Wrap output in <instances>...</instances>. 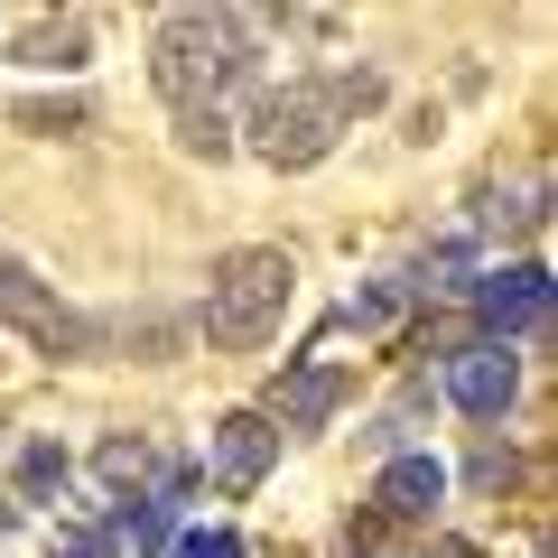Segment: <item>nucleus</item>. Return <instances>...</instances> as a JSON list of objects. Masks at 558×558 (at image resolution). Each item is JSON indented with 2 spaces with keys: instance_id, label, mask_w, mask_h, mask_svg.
Here are the masks:
<instances>
[{
  "instance_id": "18",
  "label": "nucleus",
  "mask_w": 558,
  "mask_h": 558,
  "mask_svg": "<svg viewBox=\"0 0 558 558\" xmlns=\"http://www.w3.org/2000/svg\"><path fill=\"white\" fill-rule=\"evenodd\" d=\"M47 558H112V531H57Z\"/></svg>"
},
{
  "instance_id": "15",
  "label": "nucleus",
  "mask_w": 558,
  "mask_h": 558,
  "mask_svg": "<svg viewBox=\"0 0 558 558\" xmlns=\"http://www.w3.org/2000/svg\"><path fill=\"white\" fill-rule=\"evenodd\" d=\"M400 299H410L400 279H381V289H363V299H354V326H391V317H400Z\"/></svg>"
},
{
  "instance_id": "5",
  "label": "nucleus",
  "mask_w": 558,
  "mask_h": 558,
  "mask_svg": "<svg viewBox=\"0 0 558 558\" xmlns=\"http://www.w3.org/2000/svg\"><path fill=\"white\" fill-rule=\"evenodd\" d=\"M475 307H484V326H494V344L531 336V326L549 317V270H539V260H512V270H475Z\"/></svg>"
},
{
  "instance_id": "17",
  "label": "nucleus",
  "mask_w": 558,
  "mask_h": 558,
  "mask_svg": "<svg viewBox=\"0 0 558 558\" xmlns=\"http://www.w3.org/2000/svg\"><path fill=\"white\" fill-rule=\"evenodd\" d=\"M168 558H242V539L233 531H186V539H168Z\"/></svg>"
},
{
  "instance_id": "4",
  "label": "nucleus",
  "mask_w": 558,
  "mask_h": 558,
  "mask_svg": "<svg viewBox=\"0 0 558 558\" xmlns=\"http://www.w3.org/2000/svg\"><path fill=\"white\" fill-rule=\"evenodd\" d=\"M0 317L20 326L28 344H47V354H94L102 344V326L75 317L57 289H38V270H20V260H0Z\"/></svg>"
},
{
  "instance_id": "12",
  "label": "nucleus",
  "mask_w": 558,
  "mask_h": 558,
  "mask_svg": "<svg viewBox=\"0 0 558 558\" xmlns=\"http://www.w3.org/2000/svg\"><path fill=\"white\" fill-rule=\"evenodd\" d=\"M28 65H84V20H57L28 38Z\"/></svg>"
},
{
  "instance_id": "3",
  "label": "nucleus",
  "mask_w": 558,
  "mask_h": 558,
  "mask_svg": "<svg viewBox=\"0 0 558 558\" xmlns=\"http://www.w3.org/2000/svg\"><path fill=\"white\" fill-rule=\"evenodd\" d=\"M289 289H299L289 252H223L215 279H205V336H215V344H260V336H279Z\"/></svg>"
},
{
  "instance_id": "1",
  "label": "nucleus",
  "mask_w": 558,
  "mask_h": 558,
  "mask_svg": "<svg viewBox=\"0 0 558 558\" xmlns=\"http://www.w3.org/2000/svg\"><path fill=\"white\" fill-rule=\"evenodd\" d=\"M252 38L260 20H242V10H168L159 38H149V75L178 112H215L223 84L252 75Z\"/></svg>"
},
{
  "instance_id": "8",
  "label": "nucleus",
  "mask_w": 558,
  "mask_h": 558,
  "mask_svg": "<svg viewBox=\"0 0 558 558\" xmlns=\"http://www.w3.org/2000/svg\"><path fill=\"white\" fill-rule=\"evenodd\" d=\"M270 457H279V428H270V418L242 410V418H223V428H215V475L223 484H260V475H270Z\"/></svg>"
},
{
  "instance_id": "9",
  "label": "nucleus",
  "mask_w": 558,
  "mask_h": 558,
  "mask_svg": "<svg viewBox=\"0 0 558 558\" xmlns=\"http://www.w3.org/2000/svg\"><path fill=\"white\" fill-rule=\"evenodd\" d=\"M381 512H391V521H418V512H438V502H447V465L438 457H391V475H381Z\"/></svg>"
},
{
  "instance_id": "11",
  "label": "nucleus",
  "mask_w": 558,
  "mask_h": 558,
  "mask_svg": "<svg viewBox=\"0 0 558 558\" xmlns=\"http://www.w3.org/2000/svg\"><path fill=\"white\" fill-rule=\"evenodd\" d=\"M168 502H178V484H168V494H149L131 521H121V531H131V549H168V539H178V512H168Z\"/></svg>"
},
{
  "instance_id": "2",
  "label": "nucleus",
  "mask_w": 558,
  "mask_h": 558,
  "mask_svg": "<svg viewBox=\"0 0 558 558\" xmlns=\"http://www.w3.org/2000/svg\"><path fill=\"white\" fill-rule=\"evenodd\" d=\"M381 84L373 75H326V84H289V94H270L252 112V149L270 168H317L326 149H336L344 140V121L363 112V102H373Z\"/></svg>"
},
{
  "instance_id": "16",
  "label": "nucleus",
  "mask_w": 558,
  "mask_h": 558,
  "mask_svg": "<svg viewBox=\"0 0 558 558\" xmlns=\"http://www.w3.org/2000/svg\"><path fill=\"white\" fill-rule=\"evenodd\" d=\"M178 140L205 149V159H223V112H178Z\"/></svg>"
},
{
  "instance_id": "6",
  "label": "nucleus",
  "mask_w": 558,
  "mask_h": 558,
  "mask_svg": "<svg viewBox=\"0 0 558 558\" xmlns=\"http://www.w3.org/2000/svg\"><path fill=\"white\" fill-rule=\"evenodd\" d=\"M447 391H457V410H475V418H502V410L521 400V363H512V344H475V354H457Z\"/></svg>"
},
{
  "instance_id": "20",
  "label": "nucleus",
  "mask_w": 558,
  "mask_h": 558,
  "mask_svg": "<svg viewBox=\"0 0 558 558\" xmlns=\"http://www.w3.org/2000/svg\"><path fill=\"white\" fill-rule=\"evenodd\" d=\"M438 558H447V549H438Z\"/></svg>"
},
{
  "instance_id": "7",
  "label": "nucleus",
  "mask_w": 558,
  "mask_h": 558,
  "mask_svg": "<svg viewBox=\"0 0 558 558\" xmlns=\"http://www.w3.org/2000/svg\"><path fill=\"white\" fill-rule=\"evenodd\" d=\"M336 400H344V363H299V373L279 381V418L270 428H326V418H336Z\"/></svg>"
},
{
  "instance_id": "19",
  "label": "nucleus",
  "mask_w": 558,
  "mask_h": 558,
  "mask_svg": "<svg viewBox=\"0 0 558 558\" xmlns=\"http://www.w3.org/2000/svg\"><path fill=\"white\" fill-rule=\"evenodd\" d=\"M0 531H10V494H0Z\"/></svg>"
},
{
  "instance_id": "13",
  "label": "nucleus",
  "mask_w": 558,
  "mask_h": 558,
  "mask_svg": "<svg viewBox=\"0 0 558 558\" xmlns=\"http://www.w3.org/2000/svg\"><path fill=\"white\" fill-rule=\"evenodd\" d=\"M102 475H112V484H140V475H149V447H140V438H102Z\"/></svg>"
},
{
  "instance_id": "14",
  "label": "nucleus",
  "mask_w": 558,
  "mask_h": 558,
  "mask_svg": "<svg viewBox=\"0 0 558 558\" xmlns=\"http://www.w3.org/2000/svg\"><path fill=\"white\" fill-rule=\"evenodd\" d=\"M20 484H28V494H65V457H57V447H28V457H20Z\"/></svg>"
},
{
  "instance_id": "10",
  "label": "nucleus",
  "mask_w": 558,
  "mask_h": 558,
  "mask_svg": "<svg viewBox=\"0 0 558 558\" xmlns=\"http://www.w3.org/2000/svg\"><path fill=\"white\" fill-rule=\"evenodd\" d=\"M475 260H484V242H475V233H447L438 252L418 260V279H428V289H475Z\"/></svg>"
}]
</instances>
